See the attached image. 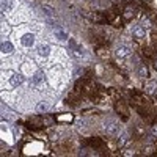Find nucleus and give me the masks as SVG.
Segmentation results:
<instances>
[{
    "mask_svg": "<svg viewBox=\"0 0 157 157\" xmlns=\"http://www.w3.org/2000/svg\"><path fill=\"white\" fill-rule=\"evenodd\" d=\"M151 55H152L151 54V49H146V57H151Z\"/></svg>",
    "mask_w": 157,
    "mask_h": 157,
    "instance_id": "17",
    "label": "nucleus"
},
{
    "mask_svg": "<svg viewBox=\"0 0 157 157\" xmlns=\"http://www.w3.org/2000/svg\"><path fill=\"white\" fill-rule=\"evenodd\" d=\"M42 79H44V75H42L41 71H38V73L35 74V77H33V83H35V85H39L42 82Z\"/></svg>",
    "mask_w": 157,
    "mask_h": 157,
    "instance_id": "8",
    "label": "nucleus"
},
{
    "mask_svg": "<svg viewBox=\"0 0 157 157\" xmlns=\"http://www.w3.org/2000/svg\"><path fill=\"white\" fill-rule=\"evenodd\" d=\"M148 90H149L151 93H152V91H154V83H152V82L149 83V87H148Z\"/></svg>",
    "mask_w": 157,
    "mask_h": 157,
    "instance_id": "16",
    "label": "nucleus"
},
{
    "mask_svg": "<svg viewBox=\"0 0 157 157\" xmlns=\"http://www.w3.org/2000/svg\"><path fill=\"white\" fill-rule=\"evenodd\" d=\"M132 14H134V10H130V8H127V10H126V14H124V16H126V19H129Z\"/></svg>",
    "mask_w": 157,
    "mask_h": 157,
    "instance_id": "14",
    "label": "nucleus"
},
{
    "mask_svg": "<svg viewBox=\"0 0 157 157\" xmlns=\"http://www.w3.org/2000/svg\"><path fill=\"white\" fill-rule=\"evenodd\" d=\"M130 47H127V46H120V47L116 49V55L118 57H127V55H130Z\"/></svg>",
    "mask_w": 157,
    "mask_h": 157,
    "instance_id": "3",
    "label": "nucleus"
},
{
    "mask_svg": "<svg viewBox=\"0 0 157 157\" xmlns=\"http://www.w3.org/2000/svg\"><path fill=\"white\" fill-rule=\"evenodd\" d=\"M138 75H142V77H146V75H148L146 66H140V68H138Z\"/></svg>",
    "mask_w": 157,
    "mask_h": 157,
    "instance_id": "12",
    "label": "nucleus"
},
{
    "mask_svg": "<svg viewBox=\"0 0 157 157\" xmlns=\"http://www.w3.org/2000/svg\"><path fill=\"white\" fill-rule=\"evenodd\" d=\"M132 35L135 38H145V28H143L142 25H135L132 28Z\"/></svg>",
    "mask_w": 157,
    "mask_h": 157,
    "instance_id": "4",
    "label": "nucleus"
},
{
    "mask_svg": "<svg viewBox=\"0 0 157 157\" xmlns=\"http://www.w3.org/2000/svg\"><path fill=\"white\" fill-rule=\"evenodd\" d=\"M36 110H38V113H46L49 110V105L46 104V102H41V104H38Z\"/></svg>",
    "mask_w": 157,
    "mask_h": 157,
    "instance_id": "9",
    "label": "nucleus"
},
{
    "mask_svg": "<svg viewBox=\"0 0 157 157\" xmlns=\"http://www.w3.org/2000/svg\"><path fill=\"white\" fill-rule=\"evenodd\" d=\"M24 82V77L22 75H13L11 80H10V83L13 85V87H18V85H20Z\"/></svg>",
    "mask_w": 157,
    "mask_h": 157,
    "instance_id": "7",
    "label": "nucleus"
},
{
    "mask_svg": "<svg viewBox=\"0 0 157 157\" xmlns=\"http://www.w3.org/2000/svg\"><path fill=\"white\" fill-rule=\"evenodd\" d=\"M13 50H14V47H13V44H11L10 41L2 42V52H3V54H11Z\"/></svg>",
    "mask_w": 157,
    "mask_h": 157,
    "instance_id": "6",
    "label": "nucleus"
},
{
    "mask_svg": "<svg viewBox=\"0 0 157 157\" xmlns=\"http://www.w3.org/2000/svg\"><path fill=\"white\" fill-rule=\"evenodd\" d=\"M154 68H156V69H157V61H156V63H154Z\"/></svg>",
    "mask_w": 157,
    "mask_h": 157,
    "instance_id": "19",
    "label": "nucleus"
},
{
    "mask_svg": "<svg viewBox=\"0 0 157 157\" xmlns=\"http://www.w3.org/2000/svg\"><path fill=\"white\" fill-rule=\"evenodd\" d=\"M88 143H90L91 146H101V140L99 138H90V142H88Z\"/></svg>",
    "mask_w": 157,
    "mask_h": 157,
    "instance_id": "13",
    "label": "nucleus"
},
{
    "mask_svg": "<svg viewBox=\"0 0 157 157\" xmlns=\"http://www.w3.org/2000/svg\"><path fill=\"white\" fill-rule=\"evenodd\" d=\"M58 120H69L71 121V120H73V116H71V115L69 116H58Z\"/></svg>",
    "mask_w": 157,
    "mask_h": 157,
    "instance_id": "15",
    "label": "nucleus"
},
{
    "mask_svg": "<svg viewBox=\"0 0 157 157\" xmlns=\"http://www.w3.org/2000/svg\"><path fill=\"white\" fill-rule=\"evenodd\" d=\"M11 8V0H2V11H6Z\"/></svg>",
    "mask_w": 157,
    "mask_h": 157,
    "instance_id": "10",
    "label": "nucleus"
},
{
    "mask_svg": "<svg viewBox=\"0 0 157 157\" xmlns=\"http://www.w3.org/2000/svg\"><path fill=\"white\" fill-rule=\"evenodd\" d=\"M55 35L58 36V39H66V38H68V36H66V33H65V32H61L60 28H57V30H55Z\"/></svg>",
    "mask_w": 157,
    "mask_h": 157,
    "instance_id": "11",
    "label": "nucleus"
},
{
    "mask_svg": "<svg viewBox=\"0 0 157 157\" xmlns=\"http://www.w3.org/2000/svg\"><path fill=\"white\" fill-rule=\"evenodd\" d=\"M152 134H154V135H157V126H154V127H152Z\"/></svg>",
    "mask_w": 157,
    "mask_h": 157,
    "instance_id": "18",
    "label": "nucleus"
},
{
    "mask_svg": "<svg viewBox=\"0 0 157 157\" xmlns=\"http://www.w3.org/2000/svg\"><path fill=\"white\" fill-rule=\"evenodd\" d=\"M20 42H22L25 47H32V46L35 44V36L30 35V33H27V35H24V36H22Z\"/></svg>",
    "mask_w": 157,
    "mask_h": 157,
    "instance_id": "2",
    "label": "nucleus"
},
{
    "mask_svg": "<svg viewBox=\"0 0 157 157\" xmlns=\"http://www.w3.org/2000/svg\"><path fill=\"white\" fill-rule=\"evenodd\" d=\"M118 129H120V126H118V123H116V121L108 120L107 123H105V130H107V134L115 135V134L118 132Z\"/></svg>",
    "mask_w": 157,
    "mask_h": 157,
    "instance_id": "1",
    "label": "nucleus"
},
{
    "mask_svg": "<svg viewBox=\"0 0 157 157\" xmlns=\"http://www.w3.org/2000/svg\"><path fill=\"white\" fill-rule=\"evenodd\" d=\"M38 54H39L41 57H47V55L50 54V47L47 44H39L38 46Z\"/></svg>",
    "mask_w": 157,
    "mask_h": 157,
    "instance_id": "5",
    "label": "nucleus"
}]
</instances>
